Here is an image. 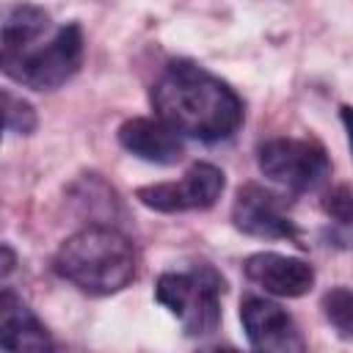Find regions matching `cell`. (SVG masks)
I'll list each match as a JSON object with an SVG mask.
<instances>
[{
  "mask_svg": "<svg viewBox=\"0 0 353 353\" xmlns=\"http://www.w3.org/2000/svg\"><path fill=\"white\" fill-rule=\"evenodd\" d=\"M83 63V30L28 3L0 6V72L33 91L63 85Z\"/></svg>",
  "mask_w": 353,
  "mask_h": 353,
  "instance_id": "6da1fadb",
  "label": "cell"
},
{
  "mask_svg": "<svg viewBox=\"0 0 353 353\" xmlns=\"http://www.w3.org/2000/svg\"><path fill=\"white\" fill-rule=\"evenodd\" d=\"M157 119L188 138L226 141L243 124V102L221 77L193 61H171L152 85Z\"/></svg>",
  "mask_w": 353,
  "mask_h": 353,
  "instance_id": "7a4b0ae2",
  "label": "cell"
},
{
  "mask_svg": "<svg viewBox=\"0 0 353 353\" xmlns=\"http://www.w3.org/2000/svg\"><path fill=\"white\" fill-rule=\"evenodd\" d=\"M52 268L88 295H113L135 279V245L113 226H85L61 243Z\"/></svg>",
  "mask_w": 353,
  "mask_h": 353,
  "instance_id": "3957f363",
  "label": "cell"
},
{
  "mask_svg": "<svg viewBox=\"0 0 353 353\" xmlns=\"http://www.w3.org/2000/svg\"><path fill=\"white\" fill-rule=\"evenodd\" d=\"M221 295L223 279L207 265H190L185 270H168L154 284V298L165 306L182 325L188 336H207L221 323Z\"/></svg>",
  "mask_w": 353,
  "mask_h": 353,
  "instance_id": "277c9868",
  "label": "cell"
},
{
  "mask_svg": "<svg viewBox=\"0 0 353 353\" xmlns=\"http://www.w3.org/2000/svg\"><path fill=\"white\" fill-rule=\"evenodd\" d=\"M256 163L270 182L292 193L314 190L331 176V160L312 138H270L256 149Z\"/></svg>",
  "mask_w": 353,
  "mask_h": 353,
  "instance_id": "5b68a950",
  "label": "cell"
},
{
  "mask_svg": "<svg viewBox=\"0 0 353 353\" xmlns=\"http://www.w3.org/2000/svg\"><path fill=\"white\" fill-rule=\"evenodd\" d=\"M226 188V176L212 163L190 165L176 182L143 185L135 190V199L157 212H185V210H207L212 207Z\"/></svg>",
  "mask_w": 353,
  "mask_h": 353,
  "instance_id": "8992f818",
  "label": "cell"
},
{
  "mask_svg": "<svg viewBox=\"0 0 353 353\" xmlns=\"http://www.w3.org/2000/svg\"><path fill=\"white\" fill-rule=\"evenodd\" d=\"M232 221L240 232L251 237L301 243V232L287 212V199L256 182H248L237 190V199L232 204Z\"/></svg>",
  "mask_w": 353,
  "mask_h": 353,
  "instance_id": "52a82bcc",
  "label": "cell"
},
{
  "mask_svg": "<svg viewBox=\"0 0 353 353\" xmlns=\"http://www.w3.org/2000/svg\"><path fill=\"white\" fill-rule=\"evenodd\" d=\"M240 320L254 353H306L298 323L268 298H245L240 303Z\"/></svg>",
  "mask_w": 353,
  "mask_h": 353,
  "instance_id": "ba28073f",
  "label": "cell"
},
{
  "mask_svg": "<svg viewBox=\"0 0 353 353\" xmlns=\"http://www.w3.org/2000/svg\"><path fill=\"white\" fill-rule=\"evenodd\" d=\"M243 270H245L248 281H254L265 292L281 295V298H301L314 284V270L309 262H303L298 256H284L276 251L251 254L243 262Z\"/></svg>",
  "mask_w": 353,
  "mask_h": 353,
  "instance_id": "9c48e42d",
  "label": "cell"
},
{
  "mask_svg": "<svg viewBox=\"0 0 353 353\" xmlns=\"http://www.w3.org/2000/svg\"><path fill=\"white\" fill-rule=\"evenodd\" d=\"M0 353H55L52 334L17 295L0 292Z\"/></svg>",
  "mask_w": 353,
  "mask_h": 353,
  "instance_id": "30bf717a",
  "label": "cell"
},
{
  "mask_svg": "<svg viewBox=\"0 0 353 353\" xmlns=\"http://www.w3.org/2000/svg\"><path fill=\"white\" fill-rule=\"evenodd\" d=\"M119 143L146 160V163H157V165H171L182 157V141L174 130H168L160 119H146V116H135L127 119L119 127Z\"/></svg>",
  "mask_w": 353,
  "mask_h": 353,
  "instance_id": "8fae6325",
  "label": "cell"
},
{
  "mask_svg": "<svg viewBox=\"0 0 353 353\" xmlns=\"http://www.w3.org/2000/svg\"><path fill=\"white\" fill-rule=\"evenodd\" d=\"M6 130L22 132V135L33 132L36 130V110L22 97L0 88V138H3Z\"/></svg>",
  "mask_w": 353,
  "mask_h": 353,
  "instance_id": "7c38bea8",
  "label": "cell"
},
{
  "mask_svg": "<svg viewBox=\"0 0 353 353\" xmlns=\"http://www.w3.org/2000/svg\"><path fill=\"white\" fill-rule=\"evenodd\" d=\"M323 312L328 317V323L339 331L342 339H350V317H353V295L347 287H334L331 292L323 295Z\"/></svg>",
  "mask_w": 353,
  "mask_h": 353,
  "instance_id": "4fadbf2b",
  "label": "cell"
},
{
  "mask_svg": "<svg viewBox=\"0 0 353 353\" xmlns=\"http://www.w3.org/2000/svg\"><path fill=\"white\" fill-rule=\"evenodd\" d=\"M323 210L331 221L347 226L350 223V188L347 185H336L334 190H328L323 196Z\"/></svg>",
  "mask_w": 353,
  "mask_h": 353,
  "instance_id": "5bb4252c",
  "label": "cell"
},
{
  "mask_svg": "<svg viewBox=\"0 0 353 353\" xmlns=\"http://www.w3.org/2000/svg\"><path fill=\"white\" fill-rule=\"evenodd\" d=\"M14 265H17V256H14V251H11L8 245H3V243H0V276L11 273V270H14Z\"/></svg>",
  "mask_w": 353,
  "mask_h": 353,
  "instance_id": "9a60e30c",
  "label": "cell"
},
{
  "mask_svg": "<svg viewBox=\"0 0 353 353\" xmlns=\"http://www.w3.org/2000/svg\"><path fill=\"white\" fill-rule=\"evenodd\" d=\"M199 353H240V350H234V347H229V345H212V347H204V350H199Z\"/></svg>",
  "mask_w": 353,
  "mask_h": 353,
  "instance_id": "2e32d148",
  "label": "cell"
}]
</instances>
